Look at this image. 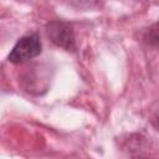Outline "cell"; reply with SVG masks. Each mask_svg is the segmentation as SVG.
I'll list each match as a JSON object with an SVG mask.
<instances>
[{
	"label": "cell",
	"mask_w": 159,
	"mask_h": 159,
	"mask_svg": "<svg viewBox=\"0 0 159 159\" xmlns=\"http://www.w3.org/2000/svg\"><path fill=\"white\" fill-rule=\"evenodd\" d=\"M46 34L51 42L56 46L66 50V51H75L76 50V40L73 29L68 22L55 20L47 24Z\"/></svg>",
	"instance_id": "obj_1"
},
{
	"label": "cell",
	"mask_w": 159,
	"mask_h": 159,
	"mask_svg": "<svg viewBox=\"0 0 159 159\" xmlns=\"http://www.w3.org/2000/svg\"><path fill=\"white\" fill-rule=\"evenodd\" d=\"M41 52V41L36 34L21 37L9 53V61L12 63H21L29 61Z\"/></svg>",
	"instance_id": "obj_2"
}]
</instances>
